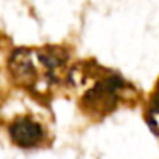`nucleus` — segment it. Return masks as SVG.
<instances>
[{
    "instance_id": "f257e3e1",
    "label": "nucleus",
    "mask_w": 159,
    "mask_h": 159,
    "mask_svg": "<svg viewBox=\"0 0 159 159\" xmlns=\"http://www.w3.org/2000/svg\"><path fill=\"white\" fill-rule=\"evenodd\" d=\"M69 87L79 91L77 104L93 120H101L121 106H134L139 99L134 84L94 60H82L70 69Z\"/></svg>"
},
{
    "instance_id": "f03ea898",
    "label": "nucleus",
    "mask_w": 159,
    "mask_h": 159,
    "mask_svg": "<svg viewBox=\"0 0 159 159\" xmlns=\"http://www.w3.org/2000/svg\"><path fill=\"white\" fill-rule=\"evenodd\" d=\"M69 52L63 46L46 45L39 48H16L9 57V74L17 86L34 96L50 98L58 89L69 87Z\"/></svg>"
},
{
    "instance_id": "7ed1b4c3",
    "label": "nucleus",
    "mask_w": 159,
    "mask_h": 159,
    "mask_svg": "<svg viewBox=\"0 0 159 159\" xmlns=\"http://www.w3.org/2000/svg\"><path fill=\"white\" fill-rule=\"evenodd\" d=\"M7 130L11 142L24 151H34L50 144V134L45 123H41L33 115H19L12 118Z\"/></svg>"
},
{
    "instance_id": "20e7f679",
    "label": "nucleus",
    "mask_w": 159,
    "mask_h": 159,
    "mask_svg": "<svg viewBox=\"0 0 159 159\" xmlns=\"http://www.w3.org/2000/svg\"><path fill=\"white\" fill-rule=\"evenodd\" d=\"M144 118L147 121L149 128L159 135V79L156 80L152 91L149 93L147 101L144 106Z\"/></svg>"
}]
</instances>
